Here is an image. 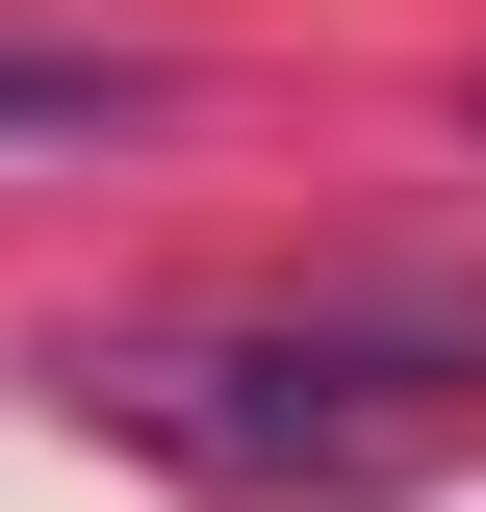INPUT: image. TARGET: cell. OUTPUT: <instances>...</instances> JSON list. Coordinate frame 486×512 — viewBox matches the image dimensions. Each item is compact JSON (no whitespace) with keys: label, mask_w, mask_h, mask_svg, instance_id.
I'll list each match as a JSON object with an SVG mask.
<instances>
[{"label":"cell","mask_w":486,"mask_h":512,"mask_svg":"<svg viewBox=\"0 0 486 512\" xmlns=\"http://www.w3.org/2000/svg\"><path fill=\"white\" fill-rule=\"evenodd\" d=\"M52 410H77V436H128L154 487H205V512H333V487H410L435 436H486V308H461V282L154 308V333H77Z\"/></svg>","instance_id":"obj_1"},{"label":"cell","mask_w":486,"mask_h":512,"mask_svg":"<svg viewBox=\"0 0 486 512\" xmlns=\"http://www.w3.org/2000/svg\"><path fill=\"white\" fill-rule=\"evenodd\" d=\"M77 128H154L128 52H0V154H77Z\"/></svg>","instance_id":"obj_2"},{"label":"cell","mask_w":486,"mask_h":512,"mask_svg":"<svg viewBox=\"0 0 486 512\" xmlns=\"http://www.w3.org/2000/svg\"><path fill=\"white\" fill-rule=\"evenodd\" d=\"M461 128H486V77H461Z\"/></svg>","instance_id":"obj_3"}]
</instances>
